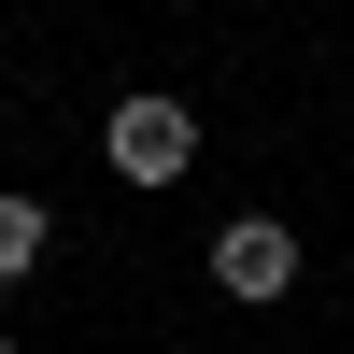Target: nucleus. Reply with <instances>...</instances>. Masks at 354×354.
Here are the masks:
<instances>
[{"instance_id":"nucleus-1","label":"nucleus","mask_w":354,"mask_h":354,"mask_svg":"<svg viewBox=\"0 0 354 354\" xmlns=\"http://www.w3.org/2000/svg\"><path fill=\"white\" fill-rule=\"evenodd\" d=\"M213 298H241V312L298 298V227H283V213H227L213 227Z\"/></svg>"},{"instance_id":"nucleus-2","label":"nucleus","mask_w":354,"mask_h":354,"mask_svg":"<svg viewBox=\"0 0 354 354\" xmlns=\"http://www.w3.org/2000/svg\"><path fill=\"white\" fill-rule=\"evenodd\" d=\"M100 156L128 170V185H170V170L198 156V113H185V100H113V113H100Z\"/></svg>"},{"instance_id":"nucleus-3","label":"nucleus","mask_w":354,"mask_h":354,"mask_svg":"<svg viewBox=\"0 0 354 354\" xmlns=\"http://www.w3.org/2000/svg\"><path fill=\"white\" fill-rule=\"evenodd\" d=\"M43 255H57V213L43 198H0V283H28Z\"/></svg>"},{"instance_id":"nucleus-4","label":"nucleus","mask_w":354,"mask_h":354,"mask_svg":"<svg viewBox=\"0 0 354 354\" xmlns=\"http://www.w3.org/2000/svg\"><path fill=\"white\" fill-rule=\"evenodd\" d=\"M0 354H15V340H0Z\"/></svg>"}]
</instances>
